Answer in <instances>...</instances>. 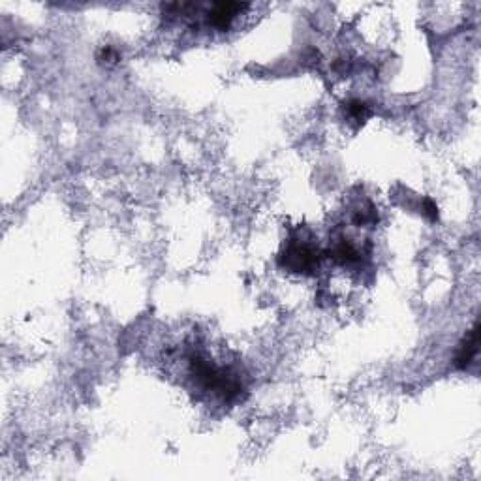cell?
<instances>
[{
    "instance_id": "7a4b0ae2",
    "label": "cell",
    "mask_w": 481,
    "mask_h": 481,
    "mask_svg": "<svg viewBox=\"0 0 481 481\" xmlns=\"http://www.w3.org/2000/svg\"><path fill=\"white\" fill-rule=\"evenodd\" d=\"M475 355H477V323H475L470 333L464 337L463 344L458 346V354L455 357L458 368H468L474 363Z\"/></svg>"
},
{
    "instance_id": "6da1fadb",
    "label": "cell",
    "mask_w": 481,
    "mask_h": 481,
    "mask_svg": "<svg viewBox=\"0 0 481 481\" xmlns=\"http://www.w3.org/2000/svg\"><path fill=\"white\" fill-rule=\"evenodd\" d=\"M247 8V4H237V2H220V4H214L212 10L209 12V21L214 29H228L231 21H233L239 12H243Z\"/></svg>"
},
{
    "instance_id": "3957f363",
    "label": "cell",
    "mask_w": 481,
    "mask_h": 481,
    "mask_svg": "<svg viewBox=\"0 0 481 481\" xmlns=\"http://www.w3.org/2000/svg\"><path fill=\"white\" fill-rule=\"evenodd\" d=\"M348 113L357 120H365L368 117V108L367 103L361 102V100H352L348 103Z\"/></svg>"
}]
</instances>
